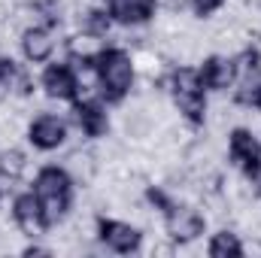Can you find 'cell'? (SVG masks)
<instances>
[{
	"label": "cell",
	"mask_w": 261,
	"mask_h": 258,
	"mask_svg": "<svg viewBox=\"0 0 261 258\" xmlns=\"http://www.w3.org/2000/svg\"><path fill=\"white\" fill-rule=\"evenodd\" d=\"M94 64H97V76H100V100H107L110 107L125 104L134 91V82H137V67H134L130 52L110 43Z\"/></svg>",
	"instance_id": "1"
},
{
	"label": "cell",
	"mask_w": 261,
	"mask_h": 258,
	"mask_svg": "<svg viewBox=\"0 0 261 258\" xmlns=\"http://www.w3.org/2000/svg\"><path fill=\"white\" fill-rule=\"evenodd\" d=\"M225 152H228V164L234 170H240L243 176L255 179L261 173V140L258 131L246 128V125H234L225 134Z\"/></svg>",
	"instance_id": "2"
},
{
	"label": "cell",
	"mask_w": 261,
	"mask_h": 258,
	"mask_svg": "<svg viewBox=\"0 0 261 258\" xmlns=\"http://www.w3.org/2000/svg\"><path fill=\"white\" fill-rule=\"evenodd\" d=\"M210 228V219L203 216V210L197 203H173L164 213V234L176 243V246H189L197 243Z\"/></svg>",
	"instance_id": "3"
},
{
	"label": "cell",
	"mask_w": 261,
	"mask_h": 258,
	"mask_svg": "<svg viewBox=\"0 0 261 258\" xmlns=\"http://www.w3.org/2000/svg\"><path fill=\"white\" fill-rule=\"evenodd\" d=\"M143 237H146V231H143L137 222H128V219H113V216L97 213V240H100L110 252H116V255L140 252Z\"/></svg>",
	"instance_id": "4"
},
{
	"label": "cell",
	"mask_w": 261,
	"mask_h": 258,
	"mask_svg": "<svg viewBox=\"0 0 261 258\" xmlns=\"http://www.w3.org/2000/svg\"><path fill=\"white\" fill-rule=\"evenodd\" d=\"M24 140H28L37 152H58V149H64L67 140H70V119L43 110L40 116L28 119Z\"/></svg>",
	"instance_id": "5"
},
{
	"label": "cell",
	"mask_w": 261,
	"mask_h": 258,
	"mask_svg": "<svg viewBox=\"0 0 261 258\" xmlns=\"http://www.w3.org/2000/svg\"><path fill=\"white\" fill-rule=\"evenodd\" d=\"M70 125L79 131L82 137H88V140H100V137H107L110 128H113L110 104L100 100V97H91V100H73Z\"/></svg>",
	"instance_id": "6"
},
{
	"label": "cell",
	"mask_w": 261,
	"mask_h": 258,
	"mask_svg": "<svg viewBox=\"0 0 261 258\" xmlns=\"http://www.w3.org/2000/svg\"><path fill=\"white\" fill-rule=\"evenodd\" d=\"M9 213H12V219H15L21 237H28V240L49 237V225H46V216H43L40 197L34 194V189L12 194V200H9Z\"/></svg>",
	"instance_id": "7"
},
{
	"label": "cell",
	"mask_w": 261,
	"mask_h": 258,
	"mask_svg": "<svg viewBox=\"0 0 261 258\" xmlns=\"http://www.w3.org/2000/svg\"><path fill=\"white\" fill-rule=\"evenodd\" d=\"M58 31L49 28V24H34L28 31L18 34V49L24 55L28 64H49L55 58V49H58Z\"/></svg>",
	"instance_id": "8"
},
{
	"label": "cell",
	"mask_w": 261,
	"mask_h": 258,
	"mask_svg": "<svg viewBox=\"0 0 261 258\" xmlns=\"http://www.w3.org/2000/svg\"><path fill=\"white\" fill-rule=\"evenodd\" d=\"M200 70V82L206 91H216V94H228L237 82V67H234V55H225V52H210L203 55V61H197Z\"/></svg>",
	"instance_id": "9"
},
{
	"label": "cell",
	"mask_w": 261,
	"mask_h": 258,
	"mask_svg": "<svg viewBox=\"0 0 261 258\" xmlns=\"http://www.w3.org/2000/svg\"><path fill=\"white\" fill-rule=\"evenodd\" d=\"M40 88L49 100L58 104H73L76 100V73L70 61H49L40 73Z\"/></svg>",
	"instance_id": "10"
},
{
	"label": "cell",
	"mask_w": 261,
	"mask_h": 258,
	"mask_svg": "<svg viewBox=\"0 0 261 258\" xmlns=\"http://www.w3.org/2000/svg\"><path fill=\"white\" fill-rule=\"evenodd\" d=\"M31 189L37 197H52V194H76V183L67 173L64 164H46L34 173Z\"/></svg>",
	"instance_id": "11"
},
{
	"label": "cell",
	"mask_w": 261,
	"mask_h": 258,
	"mask_svg": "<svg viewBox=\"0 0 261 258\" xmlns=\"http://www.w3.org/2000/svg\"><path fill=\"white\" fill-rule=\"evenodd\" d=\"M64 167H67V173L73 176L76 189L91 186L97 179V173H100V161H97V155H94L91 146L88 149H70V155L64 158Z\"/></svg>",
	"instance_id": "12"
},
{
	"label": "cell",
	"mask_w": 261,
	"mask_h": 258,
	"mask_svg": "<svg viewBox=\"0 0 261 258\" xmlns=\"http://www.w3.org/2000/svg\"><path fill=\"white\" fill-rule=\"evenodd\" d=\"M107 46H110V40H103L97 34H88V31H73L64 40L67 58H76V61H97Z\"/></svg>",
	"instance_id": "13"
},
{
	"label": "cell",
	"mask_w": 261,
	"mask_h": 258,
	"mask_svg": "<svg viewBox=\"0 0 261 258\" xmlns=\"http://www.w3.org/2000/svg\"><path fill=\"white\" fill-rule=\"evenodd\" d=\"M206 255L210 258H243V234L231 225H222L210 240H206Z\"/></svg>",
	"instance_id": "14"
},
{
	"label": "cell",
	"mask_w": 261,
	"mask_h": 258,
	"mask_svg": "<svg viewBox=\"0 0 261 258\" xmlns=\"http://www.w3.org/2000/svg\"><path fill=\"white\" fill-rule=\"evenodd\" d=\"M28 155H24V149H18V146H0V173H6V176H12V179H21L24 173H28Z\"/></svg>",
	"instance_id": "15"
},
{
	"label": "cell",
	"mask_w": 261,
	"mask_h": 258,
	"mask_svg": "<svg viewBox=\"0 0 261 258\" xmlns=\"http://www.w3.org/2000/svg\"><path fill=\"white\" fill-rule=\"evenodd\" d=\"M228 6V0H192V12L197 18H210L216 12H222Z\"/></svg>",
	"instance_id": "16"
},
{
	"label": "cell",
	"mask_w": 261,
	"mask_h": 258,
	"mask_svg": "<svg viewBox=\"0 0 261 258\" xmlns=\"http://www.w3.org/2000/svg\"><path fill=\"white\" fill-rule=\"evenodd\" d=\"M18 252H21V255H55L52 246H40V243H28V246H21Z\"/></svg>",
	"instance_id": "17"
},
{
	"label": "cell",
	"mask_w": 261,
	"mask_h": 258,
	"mask_svg": "<svg viewBox=\"0 0 261 258\" xmlns=\"http://www.w3.org/2000/svg\"><path fill=\"white\" fill-rule=\"evenodd\" d=\"M252 110L261 113V85H258V91H255V97H252Z\"/></svg>",
	"instance_id": "18"
},
{
	"label": "cell",
	"mask_w": 261,
	"mask_h": 258,
	"mask_svg": "<svg viewBox=\"0 0 261 258\" xmlns=\"http://www.w3.org/2000/svg\"><path fill=\"white\" fill-rule=\"evenodd\" d=\"M255 194H258V197H261V173H258V176H255Z\"/></svg>",
	"instance_id": "19"
},
{
	"label": "cell",
	"mask_w": 261,
	"mask_h": 258,
	"mask_svg": "<svg viewBox=\"0 0 261 258\" xmlns=\"http://www.w3.org/2000/svg\"><path fill=\"white\" fill-rule=\"evenodd\" d=\"M0 200H3V194H0Z\"/></svg>",
	"instance_id": "20"
}]
</instances>
